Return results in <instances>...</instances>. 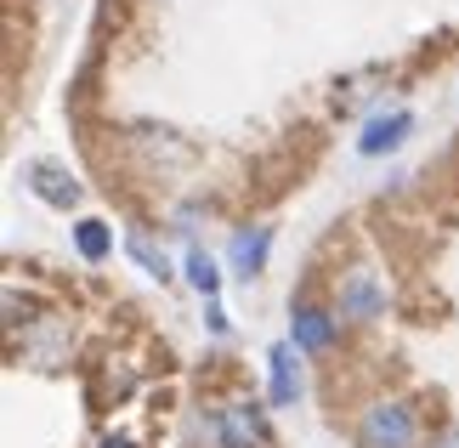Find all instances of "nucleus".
Wrapping results in <instances>:
<instances>
[{"mask_svg": "<svg viewBox=\"0 0 459 448\" xmlns=\"http://www.w3.org/2000/svg\"><path fill=\"white\" fill-rule=\"evenodd\" d=\"M358 448H420V420L403 398H375L358 415Z\"/></svg>", "mask_w": 459, "mask_h": 448, "instance_id": "1", "label": "nucleus"}, {"mask_svg": "<svg viewBox=\"0 0 459 448\" xmlns=\"http://www.w3.org/2000/svg\"><path fill=\"white\" fill-rule=\"evenodd\" d=\"M334 312H341V324H380L392 312V290L375 267H346L334 284Z\"/></svg>", "mask_w": 459, "mask_h": 448, "instance_id": "2", "label": "nucleus"}, {"mask_svg": "<svg viewBox=\"0 0 459 448\" xmlns=\"http://www.w3.org/2000/svg\"><path fill=\"white\" fill-rule=\"evenodd\" d=\"M334 335H341V312L312 307V301H295V307H290V340H295V347H301L307 357L329 352V347H334Z\"/></svg>", "mask_w": 459, "mask_h": 448, "instance_id": "3", "label": "nucleus"}, {"mask_svg": "<svg viewBox=\"0 0 459 448\" xmlns=\"http://www.w3.org/2000/svg\"><path fill=\"white\" fill-rule=\"evenodd\" d=\"M216 437L221 448H267V420L250 403H221L216 408Z\"/></svg>", "mask_w": 459, "mask_h": 448, "instance_id": "4", "label": "nucleus"}, {"mask_svg": "<svg viewBox=\"0 0 459 448\" xmlns=\"http://www.w3.org/2000/svg\"><path fill=\"white\" fill-rule=\"evenodd\" d=\"M409 131H414V114H409V109H385V114H375V119L363 125L358 154H363V159H380V154L403 148V142H409Z\"/></svg>", "mask_w": 459, "mask_h": 448, "instance_id": "5", "label": "nucleus"}, {"mask_svg": "<svg viewBox=\"0 0 459 448\" xmlns=\"http://www.w3.org/2000/svg\"><path fill=\"white\" fill-rule=\"evenodd\" d=\"M295 357H301L295 340H278V347L267 352V381H273V403L278 408L301 403V364H295Z\"/></svg>", "mask_w": 459, "mask_h": 448, "instance_id": "6", "label": "nucleus"}, {"mask_svg": "<svg viewBox=\"0 0 459 448\" xmlns=\"http://www.w3.org/2000/svg\"><path fill=\"white\" fill-rule=\"evenodd\" d=\"M23 176H29L34 199H46L51 210H74V205H80V182H74L63 165H46V159H34V165H23Z\"/></svg>", "mask_w": 459, "mask_h": 448, "instance_id": "7", "label": "nucleus"}, {"mask_svg": "<svg viewBox=\"0 0 459 448\" xmlns=\"http://www.w3.org/2000/svg\"><path fill=\"white\" fill-rule=\"evenodd\" d=\"M267 250H273V227H238L233 233V250H227V256H233V273L238 278H255L261 267H267Z\"/></svg>", "mask_w": 459, "mask_h": 448, "instance_id": "8", "label": "nucleus"}, {"mask_svg": "<svg viewBox=\"0 0 459 448\" xmlns=\"http://www.w3.org/2000/svg\"><path fill=\"white\" fill-rule=\"evenodd\" d=\"M187 284H193V290H199L204 301H216V290H221L216 256H204V250H187Z\"/></svg>", "mask_w": 459, "mask_h": 448, "instance_id": "9", "label": "nucleus"}, {"mask_svg": "<svg viewBox=\"0 0 459 448\" xmlns=\"http://www.w3.org/2000/svg\"><path fill=\"white\" fill-rule=\"evenodd\" d=\"M74 244H80L85 261H108L114 233H108V222H80V227H74Z\"/></svg>", "mask_w": 459, "mask_h": 448, "instance_id": "10", "label": "nucleus"}, {"mask_svg": "<svg viewBox=\"0 0 459 448\" xmlns=\"http://www.w3.org/2000/svg\"><path fill=\"white\" fill-rule=\"evenodd\" d=\"M126 250H131V256L148 267L153 278H170V261H165V250H153V244L143 239V233H131V239H126Z\"/></svg>", "mask_w": 459, "mask_h": 448, "instance_id": "11", "label": "nucleus"}, {"mask_svg": "<svg viewBox=\"0 0 459 448\" xmlns=\"http://www.w3.org/2000/svg\"><path fill=\"white\" fill-rule=\"evenodd\" d=\"M426 448H459V426H443V432H431Z\"/></svg>", "mask_w": 459, "mask_h": 448, "instance_id": "12", "label": "nucleus"}, {"mask_svg": "<svg viewBox=\"0 0 459 448\" xmlns=\"http://www.w3.org/2000/svg\"><path fill=\"white\" fill-rule=\"evenodd\" d=\"M97 448H131V437H102Z\"/></svg>", "mask_w": 459, "mask_h": 448, "instance_id": "13", "label": "nucleus"}]
</instances>
